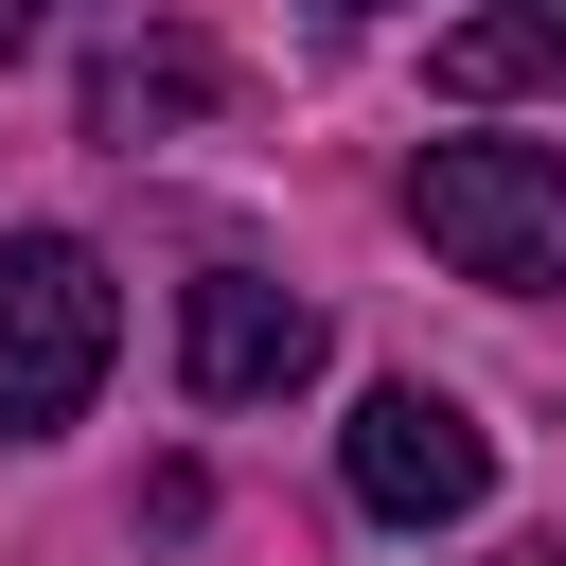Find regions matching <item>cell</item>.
<instances>
[{
  "label": "cell",
  "instance_id": "1",
  "mask_svg": "<svg viewBox=\"0 0 566 566\" xmlns=\"http://www.w3.org/2000/svg\"><path fill=\"white\" fill-rule=\"evenodd\" d=\"M407 230L460 283H566V142H424Z\"/></svg>",
  "mask_w": 566,
  "mask_h": 566
},
{
  "label": "cell",
  "instance_id": "2",
  "mask_svg": "<svg viewBox=\"0 0 566 566\" xmlns=\"http://www.w3.org/2000/svg\"><path fill=\"white\" fill-rule=\"evenodd\" d=\"M106 336H124L106 265H88L71 230H18V248H0V442H53V424L106 389Z\"/></svg>",
  "mask_w": 566,
  "mask_h": 566
},
{
  "label": "cell",
  "instance_id": "3",
  "mask_svg": "<svg viewBox=\"0 0 566 566\" xmlns=\"http://www.w3.org/2000/svg\"><path fill=\"white\" fill-rule=\"evenodd\" d=\"M336 478H354V513H371V531H460V513L495 495V424H478L460 389H424V371H389V389L354 407V442H336Z\"/></svg>",
  "mask_w": 566,
  "mask_h": 566
},
{
  "label": "cell",
  "instance_id": "4",
  "mask_svg": "<svg viewBox=\"0 0 566 566\" xmlns=\"http://www.w3.org/2000/svg\"><path fill=\"white\" fill-rule=\"evenodd\" d=\"M301 371H318V301H301V283H265V265L177 283V389H195V407H283Z\"/></svg>",
  "mask_w": 566,
  "mask_h": 566
},
{
  "label": "cell",
  "instance_id": "5",
  "mask_svg": "<svg viewBox=\"0 0 566 566\" xmlns=\"http://www.w3.org/2000/svg\"><path fill=\"white\" fill-rule=\"evenodd\" d=\"M531 71H566V0H495L442 35V88H531Z\"/></svg>",
  "mask_w": 566,
  "mask_h": 566
},
{
  "label": "cell",
  "instance_id": "6",
  "mask_svg": "<svg viewBox=\"0 0 566 566\" xmlns=\"http://www.w3.org/2000/svg\"><path fill=\"white\" fill-rule=\"evenodd\" d=\"M195 88H212V53H195V35H159V53H106V71H88V124H106V142H142V124H159V106H195Z\"/></svg>",
  "mask_w": 566,
  "mask_h": 566
},
{
  "label": "cell",
  "instance_id": "7",
  "mask_svg": "<svg viewBox=\"0 0 566 566\" xmlns=\"http://www.w3.org/2000/svg\"><path fill=\"white\" fill-rule=\"evenodd\" d=\"M18 35H35V0H0V53H18Z\"/></svg>",
  "mask_w": 566,
  "mask_h": 566
}]
</instances>
